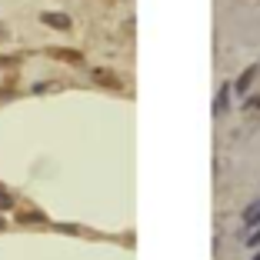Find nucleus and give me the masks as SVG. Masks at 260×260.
<instances>
[{"mask_svg": "<svg viewBox=\"0 0 260 260\" xmlns=\"http://www.w3.org/2000/svg\"><path fill=\"white\" fill-rule=\"evenodd\" d=\"M244 223H260V200H253L244 210Z\"/></svg>", "mask_w": 260, "mask_h": 260, "instance_id": "f257e3e1", "label": "nucleus"}, {"mask_svg": "<svg viewBox=\"0 0 260 260\" xmlns=\"http://www.w3.org/2000/svg\"><path fill=\"white\" fill-rule=\"evenodd\" d=\"M44 20H47V23H54V27H60V30H67V27H70V20H67L63 14H47Z\"/></svg>", "mask_w": 260, "mask_h": 260, "instance_id": "f03ea898", "label": "nucleus"}, {"mask_svg": "<svg viewBox=\"0 0 260 260\" xmlns=\"http://www.w3.org/2000/svg\"><path fill=\"white\" fill-rule=\"evenodd\" d=\"M227 97H230V87H223L220 97H217V114H223V110H227Z\"/></svg>", "mask_w": 260, "mask_h": 260, "instance_id": "7ed1b4c3", "label": "nucleus"}, {"mask_svg": "<svg viewBox=\"0 0 260 260\" xmlns=\"http://www.w3.org/2000/svg\"><path fill=\"white\" fill-rule=\"evenodd\" d=\"M253 74H257V67H250V70H247V74H244V77L237 80V90H247V84L253 80Z\"/></svg>", "mask_w": 260, "mask_h": 260, "instance_id": "20e7f679", "label": "nucleus"}, {"mask_svg": "<svg viewBox=\"0 0 260 260\" xmlns=\"http://www.w3.org/2000/svg\"><path fill=\"white\" fill-rule=\"evenodd\" d=\"M247 244H250V247H257V244H260V230H257V234H250V237H247Z\"/></svg>", "mask_w": 260, "mask_h": 260, "instance_id": "39448f33", "label": "nucleus"}, {"mask_svg": "<svg viewBox=\"0 0 260 260\" xmlns=\"http://www.w3.org/2000/svg\"><path fill=\"white\" fill-rule=\"evenodd\" d=\"M4 207H10V197H7V193H0V210H4Z\"/></svg>", "mask_w": 260, "mask_h": 260, "instance_id": "423d86ee", "label": "nucleus"}, {"mask_svg": "<svg viewBox=\"0 0 260 260\" xmlns=\"http://www.w3.org/2000/svg\"><path fill=\"white\" fill-rule=\"evenodd\" d=\"M253 260H260V253H257V257H253Z\"/></svg>", "mask_w": 260, "mask_h": 260, "instance_id": "0eeeda50", "label": "nucleus"}, {"mask_svg": "<svg viewBox=\"0 0 260 260\" xmlns=\"http://www.w3.org/2000/svg\"><path fill=\"white\" fill-rule=\"evenodd\" d=\"M0 227H4V223H0Z\"/></svg>", "mask_w": 260, "mask_h": 260, "instance_id": "6e6552de", "label": "nucleus"}]
</instances>
